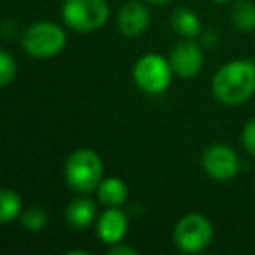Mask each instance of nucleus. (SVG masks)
<instances>
[{
    "label": "nucleus",
    "instance_id": "1",
    "mask_svg": "<svg viewBox=\"0 0 255 255\" xmlns=\"http://www.w3.org/2000/svg\"><path fill=\"white\" fill-rule=\"evenodd\" d=\"M213 96L224 105H241L255 95V63L233 60L222 65L212 79Z\"/></svg>",
    "mask_w": 255,
    "mask_h": 255
},
{
    "label": "nucleus",
    "instance_id": "2",
    "mask_svg": "<svg viewBox=\"0 0 255 255\" xmlns=\"http://www.w3.org/2000/svg\"><path fill=\"white\" fill-rule=\"evenodd\" d=\"M103 177V163L91 149H79L65 163V180L75 192L88 194L98 189Z\"/></svg>",
    "mask_w": 255,
    "mask_h": 255
},
{
    "label": "nucleus",
    "instance_id": "3",
    "mask_svg": "<svg viewBox=\"0 0 255 255\" xmlns=\"http://www.w3.org/2000/svg\"><path fill=\"white\" fill-rule=\"evenodd\" d=\"M67 44V33L61 26L51 21H37L25 30L21 46L25 53L37 60H47L63 51Z\"/></svg>",
    "mask_w": 255,
    "mask_h": 255
},
{
    "label": "nucleus",
    "instance_id": "4",
    "mask_svg": "<svg viewBox=\"0 0 255 255\" xmlns=\"http://www.w3.org/2000/svg\"><path fill=\"white\" fill-rule=\"evenodd\" d=\"M61 16L72 30L89 33L105 25L110 9L107 0H65Z\"/></svg>",
    "mask_w": 255,
    "mask_h": 255
},
{
    "label": "nucleus",
    "instance_id": "5",
    "mask_svg": "<svg viewBox=\"0 0 255 255\" xmlns=\"http://www.w3.org/2000/svg\"><path fill=\"white\" fill-rule=\"evenodd\" d=\"M171 77H173V68L170 60L156 53L143 54L133 67L135 84L149 95H161L166 91Z\"/></svg>",
    "mask_w": 255,
    "mask_h": 255
},
{
    "label": "nucleus",
    "instance_id": "6",
    "mask_svg": "<svg viewBox=\"0 0 255 255\" xmlns=\"http://www.w3.org/2000/svg\"><path fill=\"white\" fill-rule=\"evenodd\" d=\"M173 240L178 250L185 254L203 252L213 240V226L203 213H187L177 222L173 229Z\"/></svg>",
    "mask_w": 255,
    "mask_h": 255
},
{
    "label": "nucleus",
    "instance_id": "7",
    "mask_svg": "<svg viewBox=\"0 0 255 255\" xmlns=\"http://www.w3.org/2000/svg\"><path fill=\"white\" fill-rule=\"evenodd\" d=\"M203 170L215 180H231L240 171V159L231 147L224 143H213L206 147L201 157Z\"/></svg>",
    "mask_w": 255,
    "mask_h": 255
},
{
    "label": "nucleus",
    "instance_id": "8",
    "mask_svg": "<svg viewBox=\"0 0 255 255\" xmlns=\"http://www.w3.org/2000/svg\"><path fill=\"white\" fill-rule=\"evenodd\" d=\"M203 53L199 46L192 42H182L171 49L170 65L173 74L182 79H192L201 72L203 68Z\"/></svg>",
    "mask_w": 255,
    "mask_h": 255
},
{
    "label": "nucleus",
    "instance_id": "9",
    "mask_svg": "<svg viewBox=\"0 0 255 255\" xmlns=\"http://www.w3.org/2000/svg\"><path fill=\"white\" fill-rule=\"evenodd\" d=\"M150 25V12L140 2H128L117 14L119 32L126 37H140Z\"/></svg>",
    "mask_w": 255,
    "mask_h": 255
},
{
    "label": "nucleus",
    "instance_id": "10",
    "mask_svg": "<svg viewBox=\"0 0 255 255\" xmlns=\"http://www.w3.org/2000/svg\"><path fill=\"white\" fill-rule=\"evenodd\" d=\"M96 231L103 243L116 245L128 233V217L119 206H109L96 220Z\"/></svg>",
    "mask_w": 255,
    "mask_h": 255
},
{
    "label": "nucleus",
    "instance_id": "11",
    "mask_svg": "<svg viewBox=\"0 0 255 255\" xmlns=\"http://www.w3.org/2000/svg\"><path fill=\"white\" fill-rule=\"evenodd\" d=\"M96 203L88 198H77L67 206L65 219L75 229H86L96 220Z\"/></svg>",
    "mask_w": 255,
    "mask_h": 255
},
{
    "label": "nucleus",
    "instance_id": "12",
    "mask_svg": "<svg viewBox=\"0 0 255 255\" xmlns=\"http://www.w3.org/2000/svg\"><path fill=\"white\" fill-rule=\"evenodd\" d=\"M96 192H98L100 203H103L105 206H121L128 199L126 184L117 177H109L102 180Z\"/></svg>",
    "mask_w": 255,
    "mask_h": 255
},
{
    "label": "nucleus",
    "instance_id": "13",
    "mask_svg": "<svg viewBox=\"0 0 255 255\" xmlns=\"http://www.w3.org/2000/svg\"><path fill=\"white\" fill-rule=\"evenodd\" d=\"M23 213V203L21 198L16 191L9 187H4L0 191V222L9 224L21 217Z\"/></svg>",
    "mask_w": 255,
    "mask_h": 255
},
{
    "label": "nucleus",
    "instance_id": "14",
    "mask_svg": "<svg viewBox=\"0 0 255 255\" xmlns=\"http://www.w3.org/2000/svg\"><path fill=\"white\" fill-rule=\"evenodd\" d=\"M173 26L180 35L187 39H196L201 35V21L191 9H178L173 14Z\"/></svg>",
    "mask_w": 255,
    "mask_h": 255
},
{
    "label": "nucleus",
    "instance_id": "15",
    "mask_svg": "<svg viewBox=\"0 0 255 255\" xmlns=\"http://www.w3.org/2000/svg\"><path fill=\"white\" fill-rule=\"evenodd\" d=\"M233 23L241 32H252L255 30V4L252 2H238L233 9Z\"/></svg>",
    "mask_w": 255,
    "mask_h": 255
},
{
    "label": "nucleus",
    "instance_id": "16",
    "mask_svg": "<svg viewBox=\"0 0 255 255\" xmlns=\"http://www.w3.org/2000/svg\"><path fill=\"white\" fill-rule=\"evenodd\" d=\"M47 220H49V217H47L46 210L39 208V206H30L28 210H25V212L21 213L23 227L32 231V233L42 231L44 227L47 226Z\"/></svg>",
    "mask_w": 255,
    "mask_h": 255
},
{
    "label": "nucleus",
    "instance_id": "17",
    "mask_svg": "<svg viewBox=\"0 0 255 255\" xmlns=\"http://www.w3.org/2000/svg\"><path fill=\"white\" fill-rule=\"evenodd\" d=\"M16 72H18V67L11 53L0 51V86H7L11 81H14Z\"/></svg>",
    "mask_w": 255,
    "mask_h": 255
},
{
    "label": "nucleus",
    "instance_id": "18",
    "mask_svg": "<svg viewBox=\"0 0 255 255\" xmlns=\"http://www.w3.org/2000/svg\"><path fill=\"white\" fill-rule=\"evenodd\" d=\"M241 140H243V147L247 149V152L255 156V119L248 121V123L245 124Z\"/></svg>",
    "mask_w": 255,
    "mask_h": 255
},
{
    "label": "nucleus",
    "instance_id": "19",
    "mask_svg": "<svg viewBox=\"0 0 255 255\" xmlns=\"http://www.w3.org/2000/svg\"><path fill=\"white\" fill-rule=\"evenodd\" d=\"M109 254L110 255H136V250L131 247H128V245H121V241H119V243L110 247Z\"/></svg>",
    "mask_w": 255,
    "mask_h": 255
},
{
    "label": "nucleus",
    "instance_id": "20",
    "mask_svg": "<svg viewBox=\"0 0 255 255\" xmlns=\"http://www.w3.org/2000/svg\"><path fill=\"white\" fill-rule=\"evenodd\" d=\"M147 2H150V4L161 5V4H168V2H171V0H147Z\"/></svg>",
    "mask_w": 255,
    "mask_h": 255
},
{
    "label": "nucleus",
    "instance_id": "21",
    "mask_svg": "<svg viewBox=\"0 0 255 255\" xmlns=\"http://www.w3.org/2000/svg\"><path fill=\"white\" fill-rule=\"evenodd\" d=\"M203 42H208V35H205V37H203ZM210 44H212V47H213V44H217V35H215V37H212V39H210Z\"/></svg>",
    "mask_w": 255,
    "mask_h": 255
},
{
    "label": "nucleus",
    "instance_id": "22",
    "mask_svg": "<svg viewBox=\"0 0 255 255\" xmlns=\"http://www.w3.org/2000/svg\"><path fill=\"white\" fill-rule=\"evenodd\" d=\"M213 2H219V4H226V2H231V0H213Z\"/></svg>",
    "mask_w": 255,
    "mask_h": 255
}]
</instances>
